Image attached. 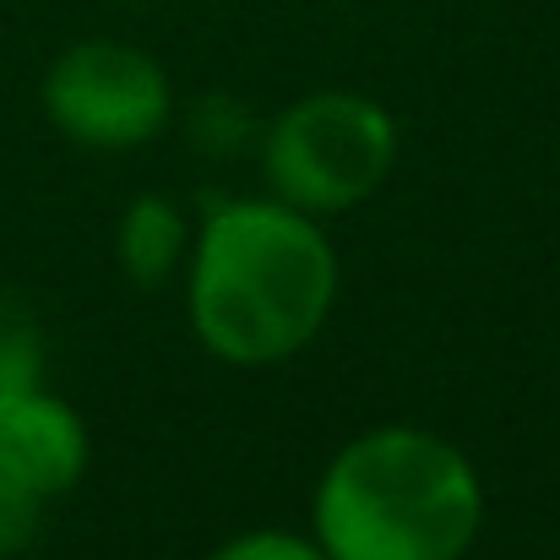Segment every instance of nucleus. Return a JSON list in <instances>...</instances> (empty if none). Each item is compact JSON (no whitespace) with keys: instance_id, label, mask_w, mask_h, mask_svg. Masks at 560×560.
Masks as SVG:
<instances>
[{"instance_id":"nucleus-1","label":"nucleus","mask_w":560,"mask_h":560,"mask_svg":"<svg viewBox=\"0 0 560 560\" xmlns=\"http://www.w3.org/2000/svg\"><path fill=\"white\" fill-rule=\"evenodd\" d=\"M338 305V250L322 223L278 196L218 201L190 234L186 316L223 365L294 360Z\"/></svg>"},{"instance_id":"nucleus-2","label":"nucleus","mask_w":560,"mask_h":560,"mask_svg":"<svg viewBox=\"0 0 560 560\" xmlns=\"http://www.w3.org/2000/svg\"><path fill=\"white\" fill-rule=\"evenodd\" d=\"M479 528V468L463 446L419 424L354 435L311 501V539L327 560H463Z\"/></svg>"},{"instance_id":"nucleus-3","label":"nucleus","mask_w":560,"mask_h":560,"mask_svg":"<svg viewBox=\"0 0 560 560\" xmlns=\"http://www.w3.org/2000/svg\"><path fill=\"white\" fill-rule=\"evenodd\" d=\"M397 164V126L365 93H311L289 104L267 142L261 170L278 201L332 218L371 201Z\"/></svg>"},{"instance_id":"nucleus-4","label":"nucleus","mask_w":560,"mask_h":560,"mask_svg":"<svg viewBox=\"0 0 560 560\" xmlns=\"http://www.w3.org/2000/svg\"><path fill=\"white\" fill-rule=\"evenodd\" d=\"M38 98L60 137L98 153L142 148L175 115V93L159 55L120 38H82L60 49L44 71Z\"/></svg>"},{"instance_id":"nucleus-5","label":"nucleus","mask_w":560,"mask_h":560,"mask_svg":"<svg viewBox=\"0 0 560 560\" xmlns=\"http://www.w3.org/2000/svg\"><path fill=\"white\" fill-rule=\"evenodd\" d=\"M0 468L38 501L66 495L88 474V424L55 392H27L0 413Z\"/></svg>"},{"instance_id":"nucleus-6","label":"nucleus","mask_w":560,"mask_h":560,"mask_svg":"<svg viewBox=\"0 0 560 560\" xmlns=\"http://www.w3.org/2000/svg\"><path fill=\"white\" fill-rule=\"evenodd\" d=\"M115 256L126 267V278L137 289H159L170 283L190 256V223L180 218V207L170 196H137L126 212H120V229H115Z\"/></svg>"},{"instance_id":"nucleus-7","label":"nucleus","mask_w":560,"mask_h":560,"mask_svg":"<svg viewBox=\"0 0 560 560\" xmlns=\"http://www.w3.org/2000/svg\"><path fill=\"white\" fill-rule=\"evenodd\" d=\"M44 386V332L27 305L0 294V413Z\"/></svg>"},{"instance_id":"nucleus-8","label":"nucleus","mask_w":560,"mask_h":560,"mask_svg":"<svg viewBox=\"0 0 560 560\" xmlns=\"http://www.w3.org/2000/svg\"><path fill=\"white\" fill-rule=\"evenodd\" d=\"M207 560H327V550L311 534H289V528H250L223 539Z\"/></svg>"},{"instance_id":"nucleus-9","label":"nucleus","mask_w":560,"mask_h":560,"mask_svg":"<svg viewBox=\"0 0 560 560\" xmlns=\"http://www.w3.org/2000/svg\"><path fill=\"white\" fill-rule=\"evenodd\" d=\"M38 495L33 490H22L5 468H0V560L16 556V550H27V539L38 534Z\"/></svg>"}]
</instances>
